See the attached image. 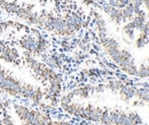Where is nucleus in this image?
<instances>
[{
  "instance_id": "obj_1",
  "label": "nucleus",
  "mask_w": 149,
  "mask_h": 125,
  "mask_svg": "<svg viewBox=\"0 0 149 125\" xmlns=\"http://www.w3.org/2000/svg\"><path fill=\"white\" fill-rule=\"evenodd\" d=\"M10 107L21 125H47L52 119L49 112L39 108H32L19 102L12 103Z\"/></svg>"
},
{
  "instance_id": "obj_2",
  "label": "nucleus",
  "mask_w": 149,
  "mask_h": 125,
  "mask_svg": "<svg viewBox=\"0 0 149 125\" xmlns=\"http://www.w3.org/2000/svg\"><path fill=\"white\" fill-rule=\"evenodd\" d=\"M17 45L24 52L32 54L35 57L41 56L51 47V43L48 41V39L42 37L41 32L38 29L30 30L28 35L23 36L17 41Z\"/></svg>"
},
{
  "instance_id": "obj_3",
  "label": "nucleus",
  "mask_w": 149,
  "mask_h": 125,
  "mask_svg": "<svg viewBox=\"0 0 149 125\" xmlns=\"http://www.w3.org/2000/svg\"><path fill=\"white\" fill-rule=\"evenodd\" d=\"M23 84V79L0 63V94L10 98H19Z\"/></svg>"
},
{
  "instance_id": "obj_4",
  "label": "nucleus",
  "mask_w": 149,
  "mask_h": 125,
  "mask_svg": "<svg viewBox=\"0 0 149 125\" xmlns=\"http://www.w3.org/2000/svg\"><path fill=\"white\" fill-rule=\"evenodd\" d=\"M0 61L15 67H19L23 63L22 55L19 54V50L13 46L10 41L5 39L0 40Z\"/></svg>"
},
{
  "instance_id": "obj_5",
  "label": "nucleus",
  "mask_w": 149,
  "mask_h": 125,
  "mask_svg": "<svg viewBox=\"0 0 149 125\" xmlns=\"http://www.w3.org/2000/svg\"><path fill=\"white\" fill-rule=\"evenodd\" d=\"M106 109L107 107H101V106L93 105L91 102H88V103L85 102L84 111H83L81 116L79 117V119L87 122V123H100V119Z\"/></svg>"
},
{
  "instance_id": "obj_6",
  "label": "nucleus",
  "mask_w": 149,
  "mask_h": 125,
  "mask_svg": "<svg viewBox=\"0 0 149 125\" xmlns=\"http://www.w3.org/2000/svg\"><path fill=\"white\" fill-rule=\"evenodd\" d=\"M111 125H138L135 124L129 116V111L120 108H115L109 110Z\"/></svg>"
},
{
  "instance_id": "obj_7",
  "label": "nucleus",
  "mask_w": 149,
  "mask_h": 125,
  "mask_svg": "<svg viewBox=\"0 0 149 125\" xmlns=\"http://www.w3.org/2000/svg\"><path fill=\"white\" fill-rule=\"evenodd\" d=\"M99 37H100V43H101L104 52L108 55L109 59L119 51L120 44L118 43V40H116L112 37H108L107 35H103V36H99Z\"/></svg>"
},
{
  "instance_id": "obj_8",
  "label": "nucleus",
  "mask_w": 149,
  "mask_h": 125,
  "mask_svg": "<svg viewBox=\"0 0 149 125\" xmlns=\"http://www.w3.org/2000/svg\"><path fill=\"white\" fill-rule=\"evenodd\" d=\"M134 59V56H133V54L131 53L130 50H127V48H119V51L117 52V53L115 54V55H112L111 57H110V60H111L112 62L118 67V68H120L122 66H124L125 63H127V62H130Z\"/></svg>"
},
{
  "instance_id": "obj_9",
  "label": "nucleus",
  "mask_w": 149,
  "mask_h": 125,
  "mask_svg": "<svg viewBox=\"0 0 149 125\" xmlns=\"http://www.w3.org/2000/svg\"><path fill=\"white\" fill-rule=\"evenodd\" d=\"M84 107H85V102H81V101H74L72 100L70 103L65 105V106H62L61 109L68 114L69 116L71 117H76V118H79L84 111Z\"/></svg>"
},
{
  "instance_id": "obj_10",
  "label": "nucleus",
  "mask_w": 149,
  "mask_h": 125,
  "mask_svg": "<svg viewBox=\"0 0 149 125\" xmlns=\"http://www.w3.org/2000/svg\"><path fill=\"white\" fill-rule=\"evenodd\" d=\"M74 98H77L80 101H86L88 100L92 95L95 94V85L92 84H85L83 86H79L77 89H72Z\"/></svg>"
},
{
  "instance_id": "obj_11",
  "label": "nucleus",
  "mask_w": 149,
  "mask_h": 125,
  "mask_svg": "<svg viewBox=\"0 0 149 125\" xmlns=\"http://www.w3.org/2000/svg\"><path fill=\"white\" fill-rule=\"evenodd\" d=\"M104 12L107 13V15L109 16L110 21L119 27L123 24V13H122V8H116L111 5L106 6L104 7Z\"/></svg>"
},
{
  "instance_id": "obj_12",
  "label": "nucleus",
  "mask_w": 149,
  "mask_h": 125,
  "mask_svg": "<svg viewBox=\"0 0 149 125\" xmlns=\"http://www.w3.org/2000/svg\"><path fill=\"white\" fill-rule=\"evenodd\" d=\"M117 95L119 96V100L122 102L129 105V103H131V101L134 99V96H135V86L125 83V85L122 87V89L118 92Z\"/></svg>"
},
{
  "instance_id": "obj_13",
  "label": "nucleus",
  "mask_w": 149,
  "mask_h": 125,
  "mask_svg": "<svg viewBox=\"0 0 149 125\" xmlns=\"http://www.w3.org/2000/svg\"><path fill=\"white\" fill-rule=\"evenodd\" d=\"M93 17H94V23H95V28L99 32V36H103L107 34V22L104 17L97 13V12H93Z\"/></svg>"
},
{
  "instance_id": "obj_14",
  "label": "nucleus",
  "mask_w": 149,
  "mask_h": 125,
  "mask_svg": "<svg viewBox=\"0 0 149 125\" xmlns=\"http://www.w3.org/2000/svg\"><path fill=\"white\" fill-rule=\"evenodd\" d=\"M124 85H125V82L122 79H110L104 84V87H106V91H109L112 94L117 95Z\"/></svg>"
},
{
  "instance_id": "obj_15",
  "label": "nucleus",
  "mask_w": 149,
  "mask_h": 125,
  "mask_svg": "<svg viewBox=\"0 0 149 125\" xmlns=\"http://www.w3.org/2000/svg\"><path fill=\"white\" fill-rule=\"evenodd\" d=\"M119 69L124 72L125 75L131 76V77H136V75H138V66H136L135 59H133L132 61L127 62V63H125V64L122 66Z\"/></svg>"
},
{
  "instance_id": "obj_16",
  "label": "nucleus",
  "mask_w": 149,
  "mask_h": 125,
  "mask_svg": "<svg viewBox=\"0 0 149 125\" xmlns=\"http://www.w3.org/2000/svg\"><path fill=\"white\" fill-rule=\"evenodd\" d=\"M149 44V36L145 35L143 32H140L138 34V36H135V39L133 40V45L135 48L138 50H141L143 47H146Z\"/></svg>"
},
{
  "instance_id": "obj_17",
  "label": "nucleus",
  "mask_w": 149,
  "mask_h": 125,
  "mask_svg": "<svg viewBox=\"0 0 149 125\" xmlns=\"http://www.w3.org/2000/svg\"><path fill=\"white\" fill-rule=\"evenodd\" d=\"M120 31H122V35L124 37H126L127 39H130L131 41H133L135 39L136 31L134 30V28L132 27V24H131L130 22L124 23L123 27H122V29H120Z\"/></svg>"
},
{
  "instance_id": "obj_18",
  "label": "nucleus",
  "mask_w": 149,
  "mask_h": 125,
  "mask_svg": "<svg viewBox=\"0 0 149 125\" xmlns=\"http://www.w3.org/2000/svg\"><path fill=\"white\" fill-rule=\"evenodd\" d=\"M135 99H139L147 103L149 101V87H135Z\"/></svg>"
},
{
  "instance_id": "obj_19",
  "label": "nucleus",
  "mask_w": 149,
  "mask_h": 125,
  "mask_svg": "<svg viewBox=\"0 0 149 125\" xmlns=\"http://www.w3.org/2000/svg\"><path fill=\"white\" fill-rule=\"evenodd\" d=\"M0 123L2 125H16L13 115L10 114V111L8 109H5L0 116Z\"/></svg>"
},
{
  "instance_id": "obj_20",
  "label": "nucleus",
  "mask_w": 149,
  "mask_h": 125,
  "mask_svg": "<svg viewBox=\"0 0 149 125\" xmlns=\"http://www.w3.org/2000/svg\"><path fill=\"white\" fill-rule=\"evenodd\" d=\"M122 13H123V24L131 21L134 16V8L132 3H127L124 8H122Z\"/></svg>"
},
{
  "instance_id": "obj_21",
  "label": "nucleus",
  "mask_w": 149,
  "mask_h": 125,
  "mask_svg": "<svg viewBox=\"0 0 149 125\" xmlns=\"http://www.w3.org/2000/svg\"><path fill=\"white\" fill-rule=\"evenodd\" d=\"M136 77L141 78V79H147L149 78V68L146 62H142L138 66V75Z\"/></svg>"
},
{
  "instance_id": "obj_22",
  "label": "nucleus",
  "mask_w": 149,
  "mask_h": 125,
  "mask_svg": "<svg viewBox=\"0 0 149 125\" xmlns=\"http://www.w3.org/2000/svg\"><path fill=\"white\" fill-rule=\"evenodd\" d=\"M51 125H74L71 121H67V119H51L49 121Z\"/></svg>"
},
{
  "instance_id": "obj_23",
  "label": "nucleus",
  "mask_w": 149,
  "mask_h": 125,
  "mask_svg": "<svg viewBox=\"0 0 149 125\" xmlns=\"http://www.w3.org/2000/svg\"><path fill=\"white\" fill-rule=\"evenodd\" d=\"M10 6H12V1H9V0H0V9L5 10L6 13L9 12Z\"/></svg>"
},
{
  "instance_id": "obj_24",
  "label": "nucleus",
  "mask_w": 149,
  "mask_h": 125,
  "mask_svg": "<svg viewBox=\"0 0 149 125\" xmlns=\"http://www.w3.org/2000/svg\"><path fill=\"white\" fill-rule=\"evenodd\" d=\"M131 106L133 108H143V107H146V103H145L143 101H141V100L134 98V99L131 101Z\"/></svg>"
},
{
  "instance_id": "obj_25",
  "label": "nucleus",
  "mask_w": 149,
  "mask_h": 125,
  "mask_svg": "<svg viewBox=\"0 0 149 125\" xmlns=\"http://www.w3.org/2000/svg\"><path fill=\"white\" fill-rule=\"evenodd\" d=\"M140 32H143L145 35L149 36V21H148V20H147V21L145 22V24L142 25V28H141Z\"/></svg>"
},
{
  "instance_id": "obj_26",
  "label": "nucleus",
  "mask_w": 149,
  "mask_h": 125,
  "mask_svg": "<svg viewBox=\"0 0 149 125\" xmlns=\"http://www.w3.org/2000/svg\"><path fill=\"white\" fill-rule=\"evenodd\" d=\"M142 6H143V10L146 12L147 18H149V0H142Z\"/></svg>"
},
{
  "instance_id": "obj_27",
  "label": "nucleus",
  "mask_w": 149,
  "mask_h": 125,
  "mask_svg": "<svg viewBox=\"0 0 149 125\" xmlns=\"http://www.w3.org/2000/svg\"><path fill=\"white\" fill-rule=\"evenodd\" d=\"M122 41L125 44V45H129V46H131V45H133V41H131L130 39H127L126 37H122Z\"/></svg>"
},
{
  "instance_id": "obj_28",
  "label": "nucleus",
  "mask_w": 149,
  "mask_h": 125,
  "mask_svg": "<svg viewBox=\"0 0 149 125\" xmlns=\"http://www.w3.org/2000/svg\"><path fill=\"white\" fill-rule=\"evenodd\" d=\"M146 63H147V66H148V68H149V56L146 59Z\"/></svg>"
},
{
  "instance_id": "obj_29",
  "label": "nucleus",
  "mask_w": 149,
  "mask_h": 125,
  "mask_svg": "<svg viewBox=\"0 0 149 125\" xmlns=\"http://www.w3.org/2000/svg\"><path fill=\"white\" fill-rule=\"evenodd\" d=\"M53 1H54V2H56V3H60L62 0H53Z\"/></svg>"
},
{
  "instance_id": "obj_30",
  "label": "nucleus",
  "mask_w": 149,
  "mask_h": 125,
  "mask_svg": "<svg viewBox=\"0 0 149 125\" xmlns=\"http://www.w3.org/2000/svg\"><path fill=\"white\" fill-rule=\"evenodd\" d=\"M146 107L148 108V110H149V101H148V102H147V103H146Z\"/></svg>"
},
{
  "instance_id": "obj_31",
  "label": "nucleus",
  "mask_w": 149,
  "mask_h": 125,
  "mask_svg": "<svg viewBox=\"0 0 149 125\" xmlns=\"http://www.w3.org/2000/svg\"><path fill=\"white\" fill-rule=\"evenodd\" d=\"M1 114H2V110H1V109H0V116H1Z\"/></svg>"
},
{
  "instance_id": "obj_32",
  "label": "nucleus",
  "mask_w": 149,
  "mask_h": 125,
  "mask_svg": "<svg viewBox=\"0 0 149 125\" xmlns=\"http://www.w3.org/2000/svg\"><path fill=\"white\" fill-rule=\"evenodd\" d=\"M47 125H51V124H49V122H48V124H47Z\"/></svg>"
}]
</instances>
